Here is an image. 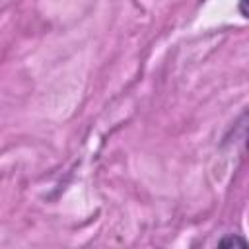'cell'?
<instances>
[{
  "mask_svg": "<svg viewBox=\"0 0 249 249\" xmlns=\"http://www.w3.org/2000/svg\"><path fill=\"white\" fill-rule=\"evenodd\" d=\"M218 245H220V247H230V245H241V247H247L249 241H245L243 237H237V235H228V237L220 239Z\"/></svg>",
  "mask_w": 249,
  "mask_h": 249,
  "instance_id": "1",
  "label": "cell"
},
{
  "mask_svg": "<svg viewBox=\"0 0 249 249\" xmlns=\"http://www.w3.org/2000/svg\"><path fill=\"white\" fill-rule=\"evenodd\" d=\"M237 10H239V14H241L243 18L249 19V0H239V2H237Z\"/></svg>",
  "mask_w": 249,
  "mask_h": 249,
  "instance_id": "2",
  "label": "cell"
}]
</instances>
